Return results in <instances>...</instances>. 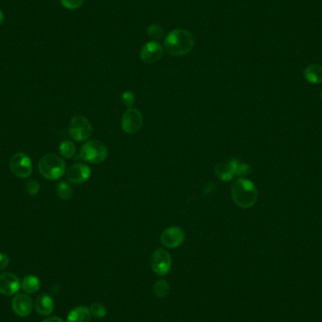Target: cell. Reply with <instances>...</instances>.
Wrapping results in <instances>:
<instances>
[{"label": "cell", "instance_id": "1", "mask_svg": "<svg viewBox=\"0 0 322 322\" xmlns=\"http://www.w3.org/2000/svg\"><path fill=\"white\" fill-rule=\"evenodd\" d=\"M231 194L233 201L237 207L250 208L255 205L258 198V191L256 187L249 179H237L232 186Z\"/></svg>", "mask_w": 322, "mask_h": 322}, {"label": "cell", "instance_id": "2", "mask_svg": "<svg viewBox=\"0 0 322 322\" xmlns=\"http://www.w3.org/2000/svg\"><path fill=\"white\" fill-rule=\"evenodd\" d=\"M165 46L172 56H184L193 48L194 38L190 31L186 29H174L166 37Z\"/></svg>", "mask_w": 322, "mask_h": 322}, {"label": "cell", "instance_id": "3", "mask_svg": "<svg viewBox=\"0 0 322 322\" xmlns=\"http://www.w3.org/2000/svg\"><path fill=\"white\" fill-rule=\"evenodd\" d=\"M41 174L48 180H58L64 176L66 172V166L64 159L59 155L47 154L44 155L38 164Z\"/></svg>", "mask_w": 322, "mask_h": 322}, {"label": "cell", "instance_id": "4", "mask_svg": "<svg viewBox=\"0 0 322 322\" xmlns=\"http://www.w3.org/2000/svg\"><path fill=\"white\" fill-rule=\"evenodd\" d=\"M79 155L83 160L89 163H102L108 157V148L102 142L92 139L82 145Z\"/></svg>", "mask_w": 322, "mask_h": 322}, {"label": "cell", "instance_id": "5", "mask_svg": "<svg viewBox=\"0 0 322 322\" xmlns=\"http://www.w3.org/2000/svg\"><path fill=\"white\" fill-rule=\"evenodd\" d=\"M91 122L82 115L74 116L69 124V134L75 142H85L92 136Z\"/></svg>", "mask_w": 322, "mask_h": 322}, {"label": "cell", "instance_id": "6", "mask_svg": "<svg viewBox=\"0 0 322 322\" xmlns=\"http://www.w3.org/2000/svg\"><path fill=\"white\" fill-rule=\"evenodd\" d=\"M10 168L15 176L19 178H27L32 173L33 165L29 155L24 153H16L11 158Z\"/></svg>", "mask_w": 322, "mask_h": 322}, {"label": "cell", "instance_id": "7", "mask_svg": "<svg viewBox=\"0 0 322 322\" xmlns=\"http://www.w3.org/2000/svg\"><path fill=\"white\" fill-rule=\"evenodd\" d=\"M151 267L155 274L165 276L171 271L172 257L170 253L164 249H157L152 254Z\"/></svg>", "mask_w": 322, "mask_h": 322}, {"label": "cell", "instance_id": "8", "mask_svg": "<svg viewBox=\"0 0 322 322\" xmlns=\"http://www.w3.org/2000/svg\"><path fill=\"white\" fill-rule=\"evenodd\" d=\"M122 129L127 134L138 132L143 126L142 112L136 109L129 108L123 114L121 121Z\"/></svg>", "mask_w": 322, "mask_h": 322}, {"label": "cell", "instance_id": "9", "mask_svg": "<svg viewBox=\"0 0 322 322\" xmlns=\"http://www.w3.org/2000/svg\"><path fill=\"white\" fill-rule=\"evenodd\" d=\"M160 240L165 247L170 249L179 247L185 240L184 231L178 226H171L163 231Z\"/></svg>", "mask_w": 322, "mask_h": 322}, {"label": "cell", "instance_id": "10", "mask_svg": "<svg viewBox=\"0 0 322 322\" xmlns=\"http://www.w3.org/2000/svg\"><path fill=\"white\" fill-rule=\"evenodd\" d=\"M66 177L73 184H82L90 178L92 171L89 166L83 163H75L70 166L66 172Z\"/></svg>", "mask_w": 322, "mask_h": 322}, {"label": "cell", "instance_id": "11", "mask_svg": "<svg viewBox=\"0 0 322 322\" xmlns=\"http://www.w3.org/2000/svg\"><path fill=\"white\" fill-rule=\"evenodd\" d=\"M20 288L21 283L15 274L11 272L0 274V294L4 296H12L17 293Z\"/></svg>", "mask_w": 322, "mask_h": 322}, {"label": "cell", "instance_id": "12", "mask_svg": "<svg viewBox=\"0 0 322 322\" xmlns=\"http://www.w3.org/2000/svg\"><path fill=\"white\" fill-rule=\"evenodd\" d=\"M163 56V48L160 44L156 42H149L143 47L140 51V58L146 64H154L160 59Z\"/></svg>", "mask_w": 322, "mask_h": 322}, {"label": "cell", "instance_id": "13", "mask_svg": "<svg viewBox=\"0 0 322 322\" xmlns=\"http://www.w3.org/2000/svg\"><path fill=\"white\" fill-rule=\"evenodd\" d=\"M12 308L17 316H28L32 311V300L27 294H17L12 299Z\"/></svg>", "mask_w": 322, "mask_h": 322}, {"label": "cell", "instance_id": "14", "mask_svg": "<svg viewBox=\"0 0 322 322\" xmlns=\"http://www.w3.org/2000/svg\"><path fill=\"white\" fill-rule=\"evenodd\" d=\"M35 309L40 316L51 315L54 310V301L51 296L45 293L40 294L35 300Z\"/></svg>", "mask_w": 322, "mask_h": 322}, {"label": "cell", "instance_id": "15", "mask_svg": "<svg viewBox=\"0 0 322 322\" xmlns=\"http://www.w3.org/2000/svg\"><path fill=\"white\" fill-rule=\"evenodd\" d=\"M92 314L90 309L84 306L75 307L67 316V322H91Z\"/></svg>", "mask_w": 322, "mask_h": 322}, {"label": "cell", "instance_id": "16", "mask_svg": "<svg viewBox=\"0 0 322 322\" xmlns=\"http://www.w3.org/2000/svg\"><path fill=\"white\" fill-rule=\"evenodd\" d=\"M305 79L312 84L322 83V66L312 64L305 70Z\"/></svg>", "mask_w": 322, "mask_h": 322}, {"label": "cell", "instance_id": "17", "mask_svg": "<svg viewBox=\"0 0 322 322\" xmlns=\"http://www.w3.org/2000/svg\"><path fill=\"white\" fill-rule=\"evenodd\" d=\"M229 167H230L232 173H234V175H237L239 177L242 176H246L248 174L251 173L252 169L248 165L247 163L239 160L238 158H233L230 161H228Z\"/></svg>", "mask_w": 322, "mask_h": 322}, {"label": "cell", "instance_id": "18", "mask_svg": "<svg viewBox=\"0 0 322 322\" xmlns=\"http://www.w3.org/2000/svg\"><path fill=\"white\" fill-rule=\"evenodd\" d=\"M21 287L26 293H36L41 288L40 280L35 275H28L24 278Z\"/></svg>", "mask_w": 322, "mask_h": 322}, {"label": "cell", "instance_id": "19", "mask_svg": "<svg viewBox=\"0 0 322 322\" xmlns=\"http://www.w3.org/2000/svg\"><path fill=\"white\" fill-rule=\"evenodd\" d=\"M215 174L218 178L223 181H230L234 178V173H232L229 164L227 163H219L215 168Z\"/></svg>", "mask_w": 322, "mask_h": 322}, {"label": "cell", "instance_id": "20", "mask_svg": "<svg viewBox=\"0 0 322 322\" xmlns=\"http://www.w3.org/2000/svg\"><path fill=\"white\" fill-rule=\"evenodd\" d=\"M56 191L58 197L63 200H69L73 196V189L67 182L62 181L57 185Z\"/></svg>", "mask_w": 322, "mask_h": 322}, {"label": "cell", "instance_id": "21", "mask_svg": "<svg viewBox=\"0 0 322 322\" xmlns=\"http://www.w3.org/2000/svg\"><path fill=\"white\" fill-rule=\"evenodd\" d=\"M59 153L65 158H71L75 154V145L71 140H64L59 144Z\"/></svg>", "mask_w": 322, "mask_h": 322}, {"label": "cell", "instance_id": "22", "mask_svg": "<svg viewBox=\"0 0 322 322\" xmlns=\"http://www.w3.org/2000/svg\"><path fill=\"white\" fill-rule=\"evenodd\" d=\"M170 290V287L165 280H158L155 283V287H154V292H155L156 297L158 298H164L167 296L168 292Z\"/></svg>", "mask_w": 322, "mask_h": 322}, {"label": "cell", "instance_id": "23", "mask_svg": "<svg viewBox=\"0 0 322 322\" xmlns=\"http://www.w3.org/2000/svg\"><path fill=\"white\" fill-rule=\"evenodd\" d=\"M90 312L92 314V316L97 318H101L107 315V310L105 308V306L99 303H94L90 306Z\"/></svg>", "mask_w": 322, "mask_h": 322}, {"label": "cell", "instance_id": "24", "mask_svg": "<svg viewBox=\"0 0 322 322\" xmlns=\"http://www.w3.org/2000/svg\"><path fill=\"white\" fill-rule=\"evenodd\" d=\"M41 187L39 182L37 180H29L26 184V190L28 194L31 196L37 195L40 192Z\"/></svg>", "mask_w": 322, "mask_h": 322}, {"label": "cell", "instance_id": "25", "mask_svg": "<svg viewBox=\"0 0 322 322\" xmlns=\"http://www.w3.org/2000/svg\"><path fill=\"white\" fill-rule=\"evenodd\" d=\"M147 33L149 35L150 38H152L154 40H158L163 36V30L159 26L152 25L147 29Z\"/></svg>", "mask_w": 322, "mask_h": 322}, {"label": "cell", "instance_id": "26", "mask_svg": "<svg viewBox=\"0 0 322 322\" xmlns=\"http://www.w3.org/2000/svg\"><path fill=\"white\" fill-rule=\"evenodd\" d=\"M121 99L123 104L125 106H127V108H131L134 103H135V95H134V93L132 92H129V91L123 92L121 95Z\"/></svg>", "mask_w": 322, "mask_h": 322}, {"label": "cell", "instance_id": "27", "mask_svg": "<svg viewBox=\"0 0 322 322\" xmlns=\"http://www.w3.org/2000/svg\"><path fill=\"white\" fill-rule=\"evenodd\" d=\"M61 4L68 10H76L83 4V0H59Z\"/></svg>", "mask_w": 322, "mask_h": 322}, {"label": "cell", "instance_id": "28", "mask_svg": "<svg viewBox=\"0 0 322 322\" xmlns=\"http://www.w3.org/2000/svg\"><path fill=\"white\" fill-rule=\"evenodd\" d=\"M10 259L6 253H0V270H4L9 265Z\"/></svg>", "mask_w": 322, "mask_h": 322}, {"label": "cell", "instance_id": "29", "mask_svg": "<svg viewBox=\"0 0 322 322\" xmlns=\"http://www.w3.org/2000/svg\"><path fill=\"white\" fill-rule=\"evenodd\" d=\"M43 322H64V320L58 316H49Z\"/></svg>", "mask_w": 322, "mask_h": 322}, {"label": "cell", "instance_id": "30", "mask_svg": "<svg viewBox=\"0 0 322 322\" xmlns=\"http://www.w3.org/2000/svg\"><path fill=\"white\" fill-rule=\"evenodd\" d=\"M4 20H5V15H4V12H2L1 10H0V26L3 24L4 22Z\"/></svg>", "mask_w": 322, "mask_h": 322}, {"label": "cell", "instance_id": "31", "mask_svg": "<svg viewBox=\"0 0 322 322\" xmlns=\"http://www.w3.org/2000/svg\"><path fill=\"white\" fill-rule=\"evenodd\" d=\"M321 98H322V92H321Z\"/></svg>", "mask_w": 322, "mask_h": 322}]
</instances>
